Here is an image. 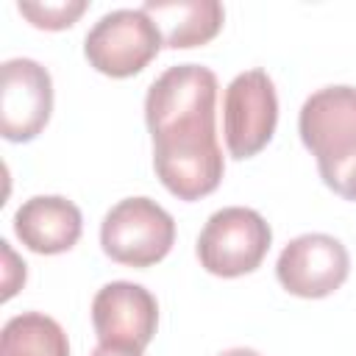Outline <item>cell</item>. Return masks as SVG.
Here are the masks:
<instances>
[{
	"label": "cell",
	"mask_w": 356,
	"mask_h": 356,
	"mask_svg": "<svg viewBox=\"0 0 356 356\" xmlns=\"http://www.w3.org/2000/svg\"><path fill=\"white\" fill-rule=\"evenodd\" d=\"M92 325L100 345L145 350L159 328V303L134 281H108L92 300Z\"/></svg>",
	"instance_id": "obj_8"
},
{
	"label": "cell",
	"mask_w": 356,
	"mask_h": 356,
	"mask_svg": "<svg viewBox=\"0 0 356 356\" xmlns=\"http://www.w3.org/2000/svg\"><path fill=\"white\" fill-rule=\"evenodd\" d=\"M142 11L159 25L170 50L209 44L225 22V8L217 0H147Z\"/></svg>",
	"instance_id": "obj_11"
},
{
	"label": "cell",
	"mask_w": 356,
	"mask_h": 356,
	"mask_svg": "<svg viewBox=\"0 0 356 356\" xmlns=\"http://www.w3.org/2000/svg\"><path fill=\"white\" fill-rule=\"evenodd\" d=\"M217 75L203 64L167 67L145 95V122L153 139V170L178 200L211 195L225 172L217 139Z\"/></svg>",
	"instance_id": "obj_1"
},
{
	"label": "cell",
	"mask_w": 356,
	"mask_h": 356,
	"mask_svg": "<svg viewBox=\"0 0 356 356\" xmlns=\"http://www.w3.org/2000/svg\"><path fill=\"white\" fill-rule=\"evenodd\" d=\"M89 356H145L142 350H128V348H111V345H100L89 353Z\"/></svg>",
	"instance_id": "obj_14"
},
{
	"label": "cell",
	"mask_w": 356,
	"mask_h": 356,
	"mask_svg": "<svg viewBox=\"0 0 356 356\" xmlns=\"http://www.w3.org/2000/svg\"><path fill=\"white\" fill-rule=\"evenodd\" d=\"M175 245V220L153 197L136 195L114 203L100 222L103 253L125 267H153Z\"/></svg>",
	"instance_id": "obj_3"
},
{
	"label": "cell",
	"mask_w": 356,
	"mask_h": 356,
	"mask_svg": "<svg viewBox=\"0 0 356 356\" xmlns=\"http://www.w3.org/2000/svg\"><path fill=\"white\" fill-rule=\"evenodd\" d=\"M350 273L348 248L331 234H300L284 245L275 261L278 284L306 300L334 295Z\"/></svg>",
	"instance_id": "obj_7"
},
{
	"label": "cell",
	"mask_w": 356,
	"mask_h": 356,
	"mask_svg": "<svg viewBox=\"0 0 356 356\" xmlns=\"http://www.w3.org/2000/svg\"><path fill=\"white\" fill-rule=\"evenodd\" d=\"M278 125V95L273 78L261 70L239 72L222 95V136L234 159L245 161L261 153Z\"/></svg>",
	"instance_id": "obj_6"
},
{
	"label": "cell",
	"mask_w": 356,
	"mask_h": 356,
	"mask_svg": "<svg viewBox=\"0 0 356 356\" xmlns=\"http://www.w3.org/2000/svg\"><path fill=\"white\" fill-rule=\"evenodd\" d=\"M81 231H83L81 209L61 195H33L22 200V206L14 211L17 239L39 256H56L72 250L81 239Z\"/></svg>",
	"instance_id": "obj_10"
},
{
	"label": "cell",
	"mask_w": 356,
	"mask_h": 356,
	"mask_svg": "<svg viewBox=\"0 0 356 356\" xmlns=\"http://www.w3.org/2000/svg\"><path fill=\"white\" fill-rule=\"evenodd\" d=\"M273 245L270 222L248 206L217 209L197 234V261L217 278H239L261 267Z\"/></svg>",
	"instance_id": "obj_4"
},
{
	"label": "cell",
	"mask_w": 356,
	"mask_h": 356,
	"mask_svg": "<svg viewBox=\"0 0 356 356\" xmlns=\"http://www.w3.org/2000/svg\"><path fill=\"white\" fill-rule=\"evenodd\" d=\"M161 47L164 36L142 8H114L103 14L83 39L89 67L108 78L139 75Z\"/></svg>",
	"instance_id": "obj_5"
},
{
	"label": "cell",
	"mask_w": 356,
	"mask_h": 356,
	"mask_svg": "<svg viewBox=\"0 0 356 356\" xmlns=\"http://www.w3.org/2000/svg\"><path fill=\"white\" fill-rule=\"evenodd\" d=\"M0 356H70V342L53 317L42 312H22L6 320Z\"/></svg>",
	"instance_id": "obj_12"
},
{
	"label": "cell",
	"mask_w": 356,
	"mask_h": 356,
	"mask_svg": "<svg viewBox=\"0 0 356 356\" xmlns=\"http://www.w3.org/2000/svg\"><path fill=\"white\" fill-rule=\"evenodd\" d=\"M217 356H261V353L253 350V348H228V350H222Z\"/></svg>",
	"instance_id": "obj_15"
},
{
	"label": "cell",
	"mask_w": 356,
	"mask_h": 356,
	"mask_svg": "<svg viewBox=\"0 0 356 356\" xmlns=\"http://www.w3.org/2000/svg\"><path fill=\"white\" fill-rule=\"evenodd\" d=\"M298 134L323 184L356 203V86L337 83L312 92L300 106Z\"/></svg>",
	"instance_id": "obj_2"
},
{
	"label": "cell",
	"mask_w": 356,
	"mask_h": 356,
	"mask_svg": "<svg viewBox=\"0 0 356 356\" xmlns=\"http://www.w3.org/2000/svg\"><path fill=\"white\" fill-rule=\"evenodd\" d=\"M89 8L86 0H58V3H17V11L42 31H64L78 22Z\"/></svg>",
	"instance_id": "obj_13"
},
{
	"label": "cell",
	"mask_w": 356,
	"mask_h": 356,
	"mask_svg": "<svg viewBox=\"0 0 356 356\" xmlns=\"http://www.w3.org/2000/svg\"><path fill=\"white\" fill-rule=\"evenodd\" d=\"M53 114V78L33 58L3 61L0 134L6 142L36 139Z\"/></svg>",
	"instance_id": "obj_9"
}]
</instances>
